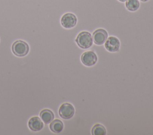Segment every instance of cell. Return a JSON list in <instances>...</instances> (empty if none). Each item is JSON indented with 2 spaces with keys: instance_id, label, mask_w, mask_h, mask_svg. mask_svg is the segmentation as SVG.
Returning a JSON list of instances; mask_svg holds the SVG:
<instances>
[{
  "instance_id": "5bb4252c",
  "label": "cell",
  "mask_w": 153,
  "mask_h": 135,
  "mask_svg": "<svg viewBox=\"0 0 153 135\" xmlns=\"http://www.w3.org/2000/svg\"><path fill=\"white\" fill-rule=\"evenodd\" d=\"M141 1H142V2H146V1H148V0H140Z\"/></svg>"
},
{
  "instance_id": "5b68a950",
  "label": "cell",
  "mask_w": 153,
  "mask_h": 135,
  "mask_svg": "<svg viewBox=\"0 0 153 135\" xmlns=\"http://www.w3.org/2000/svg\"><path fill=\"white\" fill-rule=\"evenodd\" d=\"M81 61L85 66L90 67L94 65L96 63L97 61V56L93 51H86L81 55Z\"/></svg>"
},
{
  "instance_id": "8992f818",
  "label": "cell",
  "mask_w": 153,
  "mask_h": 135,
  "mask_svg": "<svg viewBox=\"0 0 153 135\" xmlns=\"http://www.w3.org/2000/svg\"><path fill=\"white\" fill-rule=\"evenodd\" d=\"M120 46V40L115 36H110L108 37L105 42V47L106 49L111 52H115L118 51Z\"/></svg>"
},
{
  "instance_id": "52a82bcc",
  "label": "cell",
  "mask_w": 153,
  "mask_h": 135,
  "mask_svg": "<svg viewBox=\"0 0 153 135\" xmlns=\"http://www.w3.org/2000/svg\"><path fill=\"white\" fill-rule=\"evenodd\" d=\"M93 40L94 43L97 45H101L105 43L108 38L107 32L103 29H98L93 33Z\"/></svg>"
},
{
  "instance_id": "6da1fadb",
  "label": "cell",
  "mask_w": 153,
  "mask_h": 135,
  "mask_svg": "<svg viewBox=\"0 0 153 135\" xmlns=\"http://www.w3.org/2000/svg\"><path fill=\"white\" fill-rule=\"evenodd\" d=\"M11 51L13 54L19 57H23L27 55L29 51V46L27 43L22 40L15 41L11 46Z\"/></svg>"
},
{
  "instance_id": "ba28073f",
  "label": "cell",
  "mask_w": 153,
  "mask_h": 135,
  "mask_svg": "<svg viewBox=\"0 0 153 135\" xmlns=\"http://www.w3.org/2000/svg\"><path fill=\"white\" fill-rule=\"evenodd\" d=\"M28 127L32 131H39L44 127V123L38 117H31L28 121Z\"/></svg>"
},
{
  "instance_id": "3957f363",
  "label": "cell",
  "mask_w": 153,
  "mask_h": 135,
  "mask_svg": "<svg viewBox=\"0 0 153 135\" xmlns=\"http://www.w3.org/2000/svg\"><path fill=\"white\" fill-rule=\"evenodd\" d=\"M75 113L74 106L69 103L66 102L62 103L59 109V116L64 120H69L71 118Z\"/></svg>"
},
{
  "instance_id": "7a4b0ae2",
  "label": "cell",
  "mask_w": 153,
  "mask_h": 135,
  "mask_svg": "<svg viewBox=\"0 0 153 135\" xmlns=\"http://www.w3.org/2000/svg\"><path fill=\"white\" fill-rule=\"evenodd\" d=\"M77 45L82 49H88L93 45V40L91 34L86 31L80 32L75 39Z\"/></svg>"
},
{
  "instance_id": "8fae6325",
  "label": "cell",
  "mask_w": 153,
  "mask_h": 135,
  "mask_svg": "<svg viewBox=\"0 0 153 135\" xmlns=\"http://www.w3.org/2000/svg\"><path fill=\"white\" fill-rule=\"evenodd\" d=\"M91 134L93 135H105L106 134V130L103 125L96 124L92 127Z\"/></svg>"
},
{
  "instance_id": "277c9868",
  "label": "cell",
  "mask_w": 153,
  "mask_h": 135,
  "mask_svg": "<svg viewBox=\"0 0 153 135\" xmlns=\"http://www.w3.org/2000/svg\"><path fill=\"white\" fill-rule=\"evenodd\" d=\"M76 22V17L71 12L65 13L62 15L60 19L61 25L65 29H71L75 27Z\"/></svg>"
},
{
  "instance_id": "9c48e42d",
  "label": "cell",
  "mask_w": 153,
  "mask_h": 135,
  "mask_svg": "<svg viewBox=\"0 0 153 135\" xmlns=\"http://www.w3.org/2000/svg\"><path fill=\"white\" fill-rule=\"evenodd\" d=\"M39 117L42 122L47 124L50 123L54 120V114L50 109H44L40 112Z\"/></svg>"
},
{
  "instance_id": "4fadbf2b",
  "label": "cell",
  "mask_w": 153,
  "mask_h": 135,
  "mask_svg": "<svg viewBox=\"0 0 153 135\" xmlns=\"http://www.w3.org/2000/svg\"><path fill=\"white\" fill-rule=\"evenodd\" d=\"M119 1H120V2H126L127 0H118Z\"/></svg>"
},
{
  "instance_id": "7c38bea8",
  "label": "cell",
  "mask_w": 153,
  "mask_h": 135,
  "mask_svg": "<svg viewBox=\"0 0 153 135\" xmlns=\"http://www.w3.org/2000/svg\"><path fill=\"white\" fill-rule=\"evenodd\" d=\"M125 5L128 10L130 11H135L139 8L140 3L138 0H127Z\"/></svg>"
},
{
  "instance_id": "30bf717a",
  "label": "cell",
  "mask_w": 153,
  "mask_h": 135,
  "mask_svg": "<svg viewBox=\"0 0 153 135\" xmlns=\"http://www.w3.org/2000/svg\"><path fill=\"white\" fill-rule=\"evenodd\" d=\"M49 127L52 132L54 133H60V132L62 131L64 127V125L61 120L59 119H56L53 120L50 123Z\"/></svg>"
}]
</instances>
